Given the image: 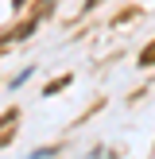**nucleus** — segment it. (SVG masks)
Here are the masks:
<instances>
[{
  "label": "nucleus",
  "mask_w": 155,
  "mask_h": 159,
  "mask_svg": "<svg viewBox=\"0 0 155 159\" xmlns=\"http://www.w3.org/2000/svg\"><path fill=\"white\" fill-rule=\"evenodd\" d=\"M151 62H155V43H151V47H147V51H144V54H140V66H151Z\"/></svg>",
  "instance_id": "f257e3e1"
}]
</instances>
